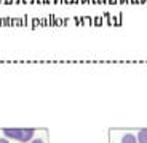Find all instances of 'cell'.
Listing matches in <instances>:
<instances>
[{"mask_svg":"<svg viewBox=\"0 0 147 143\" xmlns=\"http://www.w3.org/2000/svg\"><path fill=\"white\" fill-rule=\"evenodd\" d=\"M3 137L8 140H16L19 143H29L35 135V129L34 127H5Z\"/></svg>","mask_w":147,"mask_h":143,"instance_id":"1","label":"cell"},{"mask_svg":"<svg viewBox=\"0 0 147 143\" xmlns=\"http://www.w3.org/2000/svg\"><path fill=\"white\" fill-rule=\"evenodd\" d=\"M120 143H138V138H136V135H134V134L126 132V134H123Z\"/></svg>","mask_w":147,"mask_h":143,"instance_id":"2","label":"cell"},{"mask_svg":"<svg viewBox=\"0 0 147 143\" xmlns=\"http://www.w3.org/2000/svg\"><path fill=\"white\" fill-rule=\"evenodd\" d=\"M136 138H138V143H147V127H142L138 130Z\"/></svg>","mask_w":147,"mask_h":143,"instance_id":"3","label":"cell"},{"mask_svg":"<svg viewBox=\"0 0 147 143\" xmlns=\"http://www.w3.org/2000/svg\"><path fill=\"white\" fill-rule=\"evenodd\" d=\"M29 143H45V142H43V140H42V138H32V140H30Z\"/></svg>","mask_w":147,"mask_h":143,"instance_id":"4","label":"cell"},{"mask_svg":"<svg viewBox=\"0 0 147 143\" xmlns=\"http://www.w3.org/2000/svg\"><path fill=\"white\" fill-rule=\"evenodd\" d=\"M0 143H10V140L5 138V137H2V138H0Z\"/></svg>","mask_w":147,"mask_h":143,"instance_id":"5","label":"cell"}]
</instances>
